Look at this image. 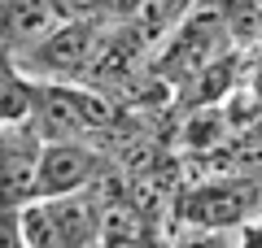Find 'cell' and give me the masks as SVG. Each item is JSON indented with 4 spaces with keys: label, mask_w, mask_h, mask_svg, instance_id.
<instances>
[{
    "label": "cell",
    "mask_w": 262,
    "mask_h": 248,
    "mask_svg": "<svg viewBox=\"0 0 262 248\" xmlns=\"http://www.w3.org/2000/svg\"><path fill=\"white\" fill-rule=\"evenodd\" d=\"M236 248H262V222L258 227H245L241 235H236Z\"/></svg>",
    "instance_id": "8"
},
{
    "label": "cell",
    "mask_w": 262,
    "mask_h": 248,
    "mask_svg": "<svg viewBox=\"0 0 262 248\" xmlns=\"http://www.w3.org/2000/svg\"><path fill=\"white\" fill-rule=\"evenodd\" d=\"M241 231H201V227H179L170 248H236Z\"/></svg>",
    "instance_id": "6"
},
{
    "label": "cell",
    "mask_w": 262,
    "mask_h": 248,
    "mask_svg": "<svg viewBox=\"0 0 262 248\" xmlns=\"http://www.w3.org/2000/svg\"><path fill=\"white\" fill-rule=\"evenodd\" d=\"M105 175V161L92 144H44L35 170V201L79 196Z\"/></svg>",
    "instance_id": "3"
},
{
    "label": "cell",
    "mask_w": 262,
    "mask_h": 248,
    "mask_svg": "<svg viewBox=\"0 0 262 248\" xmlns=\"http://www.w3.org/2000/svg\"><path fill=\"white\" fill-rule=\"evenodd\" d=\"M44 139L31 131V122L0 127V205L5 209H27L35 201V170Z\"/></svg>",
    "instance_id": "4"
},
{
    "label": "cell",
    "mask_w": 262,
    "mask_h": 248,
    "mask_svg": "<svg viewBox=\"0 0 262 248\" xmlns=\"http://www.w3.org/2000/svg\"><path fill=\"white\" fill-rule=\"evenodd\" d=\"M179 227L201 231H245L262 222V183L253 179H210L175 201Z\"/></svg>",
    "instance_id": "1"
},
{
    "label": "cell",
    "mask_w": 262,
    "mask_h": 248,
    "mask_svg": "<svg viewBox=\"0 0 262 248\" xmlns=\"http://www.w3.org/2000/svg\"><path fill=\"white\" fill-rule=\"evenodd\" d=\"M101 48V31L92 22H61L39 48H31L13 70L31 74L35 83H75L92 70V57Z\"/></svg>",
    "instance_id": "2"
},
{
    "label": "cell",
    "mask_w": 262,
    "mask_h": 248,
    "mask_svg": "<svg viewBox=\"0 0 262 248\" xmlns=\"http://www.w3.org/2000/svg\"><path fill=\"white\" fill-rule=\"evenodd\" d=\"M61 27L48 0H0V53L27 57L31 48H39L53 31Z\"/></svg>",
    "instance_id": "5"
},
{
    "label": "cell",
    "mask_w": 262,
    "mask_h": 248,
    "mask_svg": "<svg viewBox=\"0 0 262 248\" xmlns=\"http://www.w3.org/2000/svg\"><path fill=\"white\" fill-rule=\"evenodd\" d=\"M57 13V22H88V13L96 9V0H48Z\"/></svg>",
    "instance_id": "7"
}]
</instances>
